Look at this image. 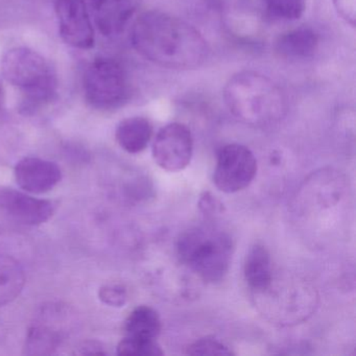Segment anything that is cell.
Masks as SVG:
<instances>
[{"label":"cell","mask_w":356,"mask_h":356,"mask_svg":"<svg viewBox=\"0 0 356 356\" xmlns=\"http://www.w3.org/2000/svg\"><path fill=\"white\" fill-rule=\"evenodd\" d=\"M131 40L139 55L172 70L199 67L209 51L207 42L197 29L160 11L141 14L133 24Z\"/></svg>","instance_id":"1"},{"label":"cell","mask_w":356,"mask_h":356,"mask_svg":"<svg viewBox=\"0 0 356 356\" xmlns=\"http://www.w3.org/2000/svg\"><path fill=\"white\" fill-rule=\"evenodd\" d=\"M224 99L233 115L254 126L277 122L287 108L286 97L274 81L248 70L234 74L227 82Z\"/></svg>","instance_id":"2"},{"label":"cell","mask_w":356,"mask_h":356,"mask_svg":"<svg viewBox=\"0 0 356 356\" xmlns=\"http://www.w3.org/2000/svg\"><path fill=\"white\" fill-rule=\"evenodd\" d=\"M3 78L19 89L24 95L22 110L26 113L55 101L58 80L49 62L32 49L16 47L10 49L1 61Z\"/></svg>","instance_id":"3"},{"label":"cell","mask_w":356,"mask_h":356,"mask_svg":"<svg viewBox=\"0 0 356 356\" xmlns=\"http://www.w3.org/2000/svg\"><path fill=\"white\" fill-rule=\"evenodd\" d=\"M177 250L182 262L204 281L216 283L228 273L233 243L222 231L193 228L181 235Z\"/></svg>","instance_id":"4"},{"label":"cell","mask_w":356,"mask_h":356,"mask_svg":"<svg viewBox=\"0 0 356 356\" xmlns=\"http://www.w3.org/2000/svg\"><path fill=\"white\" fill-rule=\"evenodd\" d=\"M87 103L102 111H109L126 103L129 82L124 67L115 60L97 59L87 67L83 81Z\"/></svg>","instance_id":"5"},{"label":"cell","mask_w":356,"mask_h":356,"mask_svg":"<svg viewBox=\"0 0 356 356\" xmlns=\"http://www.w3.org/2000/svg\"><path fill=\"white\" fill-rule=\"evenodd\" d=\"M257 172L253 152L243 145H225L218 152L213 182L222 193H235L247 188Z\"/></svg>","instance_id":"6"},{"label":"cell","mask_w":356,"mask_h":356,"mask_svg":"<svg viewBox=\"0 0 356 356\" xmlns=\"http://www.w3.org/2000/svg\"><path fill=\"white\" fill-rule=\"evenodd\" d=\"M193 153V139L185 124L172 122L158 132L153 143V157L156 163L168 172L185 170L191 163Z\"/></svg>","instance_id":"7"},{"label":"cell","mask_w":356,"mask_h":356,"mask_svg":"<svg viewBox=\"0 0 356 356\" xmlns=\"http://www.w3.org/2000/svg\"><path fill=\"white\" fill-rule=\"evenodd\" d=\"M67 314L60 306L43 308L37 320L33 323L28 333L26 353L30 355H49L55 353L65 339L64 323L68 321Z\"/></svg>","instance_id":"8"},{"label":"cell","mask_w":356,"mask_h":356,"mask_svg":"<svg viewBox=\"0 0 356 356\" xmlns=\"http://www.w3.org/2000/svg\"><path fill=\"white\" fill-rule=\"evenodd\" d=\"M60 34L67 44L80 49L95 45V31L84 0H56Z\"/></svg>","instance_id":"9"},{"label":"cell","mask_w":356,"mask_h":356,"mask_svg":"<svg viewBox=\"0 0 356 356\" xmlns=\"http://www.w3.org/2000/svg\"><path fill=\"white\" fill-rule=\"evenodd\" d=\"M0 207L10 218L28 226L47 222L55 212V205L51 201L36 199L14 189L0 191Z\"/></svg>","instance_id":"10"},{"label":"cell","mask_w":356,"mask_h":356,"mask_svg":"<svg viewBox=\"0 0 356 356\" xmlns=\"http://www.w3.org/2000/svg\"><path fill=\"white\" fill-rule=\"evenodd\" d=\"M61 178V170L57 164L39 158H24L15 168L17 184L26 193L34 195L51 191Z\"/></svg>","instance_id":"11"},{"label":"cell","mask_w":356,"mask_h":356,"mask_svg":"<svg viewBox=\"0 0 356 356\" xmlns=\"http://www.w3.org/2000/svg\"><path fill=\"white\" fill-rule=\"evenodd\" d=\"M138 6L139 0H91L97 29L107 37L120 35Z\"/></svg>","instance_id":"12"},{"label":"cell","mask_w":356,"mask_h":356,"mask_svg":"<svg viewBox=\"0 0 356 356\" xmlns=\"http://www.w3.org/2000/svg\"><path fill=\"white\" fill-rule=\"evenodd\" d=\"M318 47V35L312 29L299 28L283 33L277 39L275 49L281 57L305 59L312 57Z\"/></svg>","instance_id":"13"},{"label":"cell","mask_w":356,"mask_h":356,"mask_svg":"<svg viewBox=\"0 0 356 356\" xmlns=\"http://www.w3.org/2000/svg\"><path fill=\"white\" fill-rule=\"evenodd\" d=\"M245 278L250 289L257 293H264L272 284L270 256L266 247L255 245L248 252L245 257Z\"/></svg>","instance_id":"14"},{"label":"cell","mask_w":356,"mask_h":356,"mask_svg":"<svg viewBox=\"0 0 356 356\" xmlns=\"http://www.w3.org/2000/svg\"><path fill=\"white\" fill-rule=\"evenodd\" d=\"M153 135L149 120L140 116L122 120L116 129L118 145L130 154H138L147 149Z\"/></svg>","instance_id":"15"},{"label":"cell","mask_w":356,"mask_h":356,"mask_svg":"<svg viewBox=\"0 0 356 356\" xmlns=\"http://www.w3.org/2000/svg\"><path fill=\"white\" fill-rule=\"evenodd\" d=\"M159 314L149 306L135 308L124 323V335L131 339H156L161 332Z\"/></svg>","instance_id":"16"},{"label":"cell","mask_w":356,"mask_h":356,"mask_svg":"<svg viewBox=\"0 0 356 356\" xmlns=\"http://www.w3.org/2000/svg\"><path fill=\"white\" fill-rule=\"evenodd\" d=\"M26 283L24 268L15 259L0 255V307L11 303Z\"/></svg>","instance_id":"17"},{"label":"cell","mask_w":356,"mask_h":356,"mask_svg":"<svg viewBox=\"0 0 356 356\" xmlns=\"http://www.w3.org/2000/svg\"><path fill=\"white\" fill-rule=\"evenodd\" d=\"M266 16L279 22H295L305 12V0H261Z\"/></svg>","instance_id":"18"},{"label":"cell","mask_w":356,"mask_h":356,"mask_svg":"<svg viewBox=\"0 0 356 356\" xmlns=\"http://www.w3.org/2000/svg\"><path fill=\"white\" fill-rule=\"evenodd\" d=\"M118 353L120 355L161 356L164 352L156 339H131L124 337L118 343Z\"/></svg>","instance_id":"19"},{"label":"cell","mask_w":356,"mask_h":356,"mask_svg":"<svg viewBox=\"0 0 356 356\" xmlns=\"http://www.w3.org/2000/svg\"><path fill=\"white\" fill-rule=\"evenodd\" d=\"M189 355H232V351L224 343L216 339L204 337L197 339L187 348Z\"/></svg>","instance_id":"20"},{"label":"cell","mask_w":356,"mask_h":356,"mask_svg":"<svg viewBox=\"0 0 356 356\" xmlns=\"http://www.w3.org/2000/svg\"><path fill=\"white\" fill-rule=\"evenodd\" d=\"M99 296L102 302L112 307H122L128 300L126 287L120 284H108L101 287Z\"/></svg>","instance_id":"21"},{"label":"cell","mask_w":356,"mask_h":356,"mask_svg":"<svg viewBox=\"0 0 356 356\" xmlns=\"http://www.w3.org/2000/svg\"><path fill=\"white\" fill-rule=\"evenodd\" d=\"M333 6L341 19L350 26H355L356 1L355 0H333Z\"/></svg>","instance_id":"22"},{"label":"cell","mask_w":356,"mask_h":356,"mask_svg":"<svg viewBox=\"0 0 356 356\" xmlns=\"http://www.w3.org/2000/svg\"><path fill=\"white\" fill-rule=\"evenodd\" d=\"M3 101H5V90H3V83L0 81V108L3 107Z\"/></svg>","instance_id":"23"}]
</instances>
